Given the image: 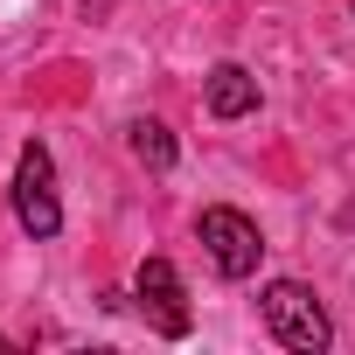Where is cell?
<instances>
[{
	"instance_id": "5b68a950",
	"label": "cell",
	"mask_w": 355,
	"mask_h": 355,
	"mask_svg": "<svg viewBox=\"0 0 355 355\" xmlns=\"http://www.w3.org/2000/svg\"><path fill=\"white\" fill-rule=\"evenodd\" d=\"M209 112H216V119L258 112V77H251L244 63H216V70H209Z\"/></svg>"
},
{
	"instance_id": "6da1fadb",
	"label": "cell",
	"mask_w": 355,
	"mask_h": 355,
	"mask_svg": "<svg viewBox=\"0 0 355 355\" xmlns=\"http://www.w3.org/2000/svg\"><path fill=\"white\" fill-rule=\"evenodd\" d=\"M258 313H265V327H272L286 348H300V355H320V348L334 341V320H327L320 293L300 286V279H272V286L258 293Z\"/></svg>"
},
{
	"instance_id": "8992f818",
	"label": "cell",
	"mask_w": 355,
	"mask_h": 355,
	"mask_svg": "<svg viewBox=\"0 0 355 355\" xmlns=\"http://www.w3.org/2000/svg\"><path fill=\"white\" fill-rule=\"evenodd\" d=\"M125 146H132V160L153 167V174H167L174 153H182V146H174V132H167L160 119H132V125H125Z\"/></svg>"
},
{
	"instance_id": "277c9868",
	"label": "cell",
	"mask_w": 355,
	"mask_h": 355,
	"mask_svg": "<svg viewBox=\"0 0 355 355\" xmlns=\"http://www.w3.org/2000/svg\"><path fill=\"white\" fill-rule=\"evenodd\" d=\"M132 293H139V313H153V327H160L167 341H182V334H189L182 272H174L167 258H146V265H139V279H132Z\"/></svg>"
},
{
	"instance_id": "3957f363",
	"label": "cell",
	"mask_w": 355,
	"mask_h": 355,
	"mask_svg": "<svg viewBox=\"0 0 355 355\" xmlns=\"http://www.w3.org/2000/svg\"><path fill=\"white\" fill-rule=\"evenodd\" d=\"M15 216L28 237H56L63 230V202H56V160L42 139L21 146V167H15Z\"/></svg>"
},
{
	"instance_id": "7a4b0ae2",
	"label": "cell",
	"mask_w": 355,
	"mask_h": 355,
	"mask_svg": "<svg viewBox=\"0 0 355 355\" xmlns=\"http://www.w3.org/2000/svg\"><path fill=\"white\" fill-rule=\"evenodd\" d=\"M196 237H202V251H209V265H216L223 279H251V272H258V258H265V237H258V223H251L244 209H230V202L202 209Z\"/></svg>"
}]
</instances>
